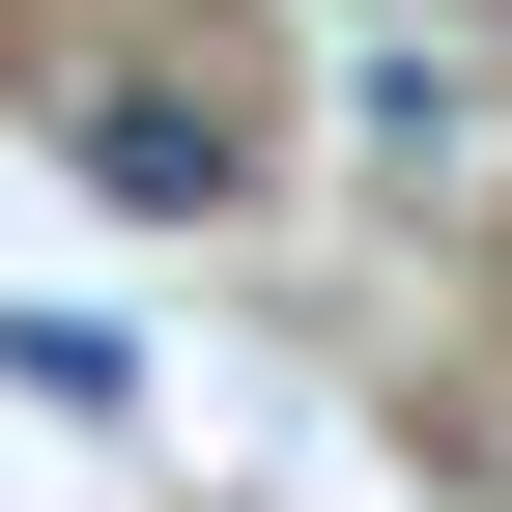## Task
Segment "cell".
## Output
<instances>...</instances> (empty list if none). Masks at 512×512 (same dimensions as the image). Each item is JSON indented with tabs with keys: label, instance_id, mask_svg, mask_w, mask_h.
<instances>
[{
	"label": "cell",
	"instance_id": "6da1fadb",
	"mask_svg": "<svg viewBox=\"0 0 512 512\" xmlns=\"http://www.w3.org/2000/svg\"><path fill=\"white\" fill-rule=\"evenodd\" d=\"M57 143H86V200H143V228H228L256 200V114H200V86H86Z\"/></svg>",
	"mask_w": 512,
	"mask_h": 512
}]
</instances>
